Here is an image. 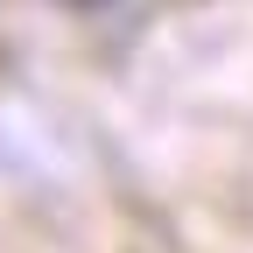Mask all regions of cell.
Listing matches in <instances>:
<instances>
[{
    "instance_id": "1",
    "label": "cell",
    "mask_w": 253,
    "mask_h": 253,
    "mask_svg": "<svg viewBox=\"0 0 253 253\" xmlns=\"http://www.w3.org/2000/svg\"><path fill=\"white\" fill-rule=\"evenodd\" d=\"M78 7H106V0H78Z\"/></svg>"
}]
</instances>
